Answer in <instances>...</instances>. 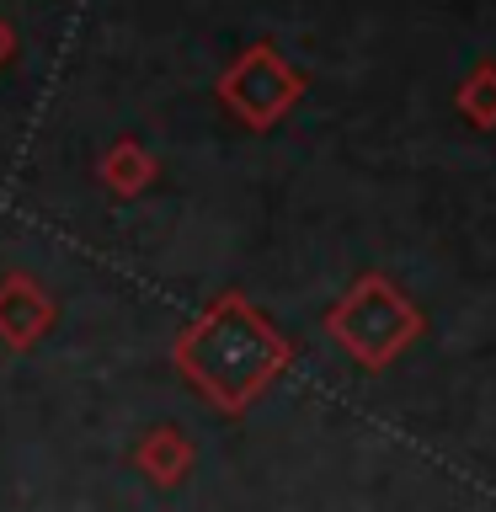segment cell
Returning a JSON list of instances; mask_svg holds the SVG:
<instances>
[{"instance_id":"6da1fadb","label":"cell","mask_w":496,"mask_h":512,"mask_svg":"<svg viewBox=\"0 0 496 512\" xmlns=\"http://www.w3.org/2000/svg\"><path fill=\"white\" fill-rule=\"evenodd\" d=\"M176 374L198 390L214 411L240 416L272 379L294 363V342L251 310L246 294H219L171 347Z\"/></svg>"},{"instance_id":"3957f363","label":"cell","mask_w":496,"mask_h":512,"mask_svg":"<svg viewBox=\"0 0 496 512\" xmlns=\"http://www.w3.org/2000/svg\"><path fill=\"white\" fill-rule=\"evenodd\" d=\"M304 96V75L288 64L272 43H251L246 54H235V64L219 75V107L235 112L246 128L267 134Z\"/></svg>"},{"instance_id":"8992f818","label":"cell","mask_w":496,"mask_h":512,"mask_svg":"<svg viewBox=\"0 0 496 512\" xmlns=\"http://www.w3.org/2000/svg\"><path fill=\"white\" fill-rule=\"evenodd\" d=\"M96 176H102V187L118 192V198H139V192L155 182V155L144 150L134 134H123V139L107 144V155H102V166H96Z\"/></svg>"},{"instance_id":"277c9868","label":"cell","mask_w":496,"mask_h":512,"mask_svg":"<svg viewBox=\"0 0 496 512\" xmlns=\"http://www.w3.org/2000/svg\"><path fill=\"white\" fill-rule=\"evenodd\" d=\"M48 326H54V299L43 294V283L32 272H6L0 278V342L27 352L48 336Z\"/></svg>"},{"instance_id":"7a4b0ae2","label":"cell","mask_w":496,"mask_h":512,"mask_svg":"<svg viewBox=\"0 0 496 512\" xmlns=\"http://www.w3.org/2000/svg\"><path fill=\"white\" fill-rule=\"evenodd\" d=\"M326 331L347 358H358L363 368H384L422 336V310L384 272H363L326 310Z\"/></svg>"},{"instance_id":"ba28073f","label":"cell","mask_w":496,"mask_h":512,"mask_svg":"<svg viewBox=\"0 0 496 512\" xmlns=\"http://www.w3.org/2000/svg\"><path fill=\"white\" fill-rule=\"evenodd\" d=\"M16 54V32H11V22H6V16H0V64H6Z\"/></svg>"},{"instance_id":"5b68a950","label":"cell","mask_w":496,"mask_h":512,"mask_svg":"<svg viewBox=\"0 0 496 512\" xmlns=\"http://www.w3.org/2000/svg\"><path fill=\"white\" fill-rule=\"evenodd\" d=\"M192 443H187V432L182 427H171V422H160V427H150L144 438L134 443V470L150 480V486H160V491H171V486H182L187 480V470H192Z\"/></svg>"},{"instance_id":"52a82bcc","label":"cell","mask_w":496,"mask_h":512,"mask_svg":"<svg viewBox=\"0 0 496 512\" xmlns=\"http://www.w3.org/2000/svg\"><path fill=\"white\" fill-rule=\"evenodd\" d=\"M459 112L470 118L475 128H496V64H475L470 80L459 86Z\"/></svg>"}]
</instances>
